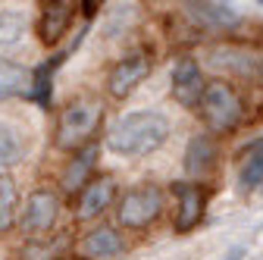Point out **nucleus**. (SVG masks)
Returning <instances> with one entry per match:
<instances>
[{"label": "nucleus", "instance_id": "obj_1", "mask_svg": "<svg viewBox=\"0 0 263 260\" xmlns=\"http://www.w3.org/2000/svg\"><path fill=\"white\" fill-rule=\"evenodd\" d=\"M166 135H170V122L154 110H141L122 116L113 125V132L107 135V147L122 157H147L166 141Z\"/></svg>", "mask_w": 263, "mask_h": 260}, {"label": "nucleus", "instance_id": "obj_2", "mask_svg": "<svg viewBox=\"0 0 263 260\" xmlns=\"http://www.w3.org/2000/svg\"><path fill=\"white\" fill-rule=\"evenodd\" d=\"M101 122H104V104L94 97H79V101L66 104L57 119V147L69 154L88 147Z\"/></svg>", "mask_w": 263, "mask_h": 260}, {"label": "nucleus", "instance_id": "obj_3", "mask_svg": "<svg viewBox=\"0 0 263 260\" xmlns=\"http://www.w3.org/2000/svg\"><path fill=\"white\" fill-rule=\"evenodd\" d=\"M197 110H201L204 122L213 128V132H232V128L241 122V116H245L241 97L229 82H210Z\"/></svg>", "mask_w": 263, "mask_h": 260}, {"label": "nucleus", "instance_id": "obj_4", "mask_svg": "<svg viewBox=\"0 0 263 260\" xmlns=\"http://www.w3.org/2000/svg\"><path fill=\"white\" fill-rule=\"evenodd\" d=\"M160 213H163V191L157 185L128 188L116 204V219L125 229H147Z\"/></svg>", "mask_w": 263, "mask_h": 260}, {"label": "nucleus", "instance_id": "obj_5", "mask_svg": "<svg viewBox=\"0 0 263 260\" xmlns=\"http://www.w3.org/2000/svg\"><path fill=\"white\" fill-rule=\"evenodd\" d=\"M60 216V198L50 188L31 191L22 204V232L28 235H47Z\"/></svg>", "mask_w": 263, "mask_h": 260}, {"label": "nucleus", "instance_id": "obj_6", "mask_svg": "<svg viewBox=\"0 0 263 260\" xmlns=\"http://www.w3.org/2000/svg\"><path fill=\"white\" fill-rule=\"evenodd\" d=\"M151 66H154V60H151V53H144V50H132V53H125L116 66L110 69V79H107V88H110V94L113 97H128L132 91H135L144 79H147V72H151Z\"/></svg>", "mask_w": 263, "mask_h": 260}, {"label": "nucleus", "instance_id": "obj_7", "mask_svg": "<svg viewBox=\"0 0 263 260\" xmlns=\"http://www.w3.org/2000/svg\"><path fill=\"white\" fill-rule=\"evenodd\" d=\"M204 91H207V82H204V72L197 66V60L182 57L173 69V97L185 110H197L204 101Z\"/></svg>", "mask_w": 263, "mask_h": 260}, {"label": "nucleus", "instance_id": "obj_8", "mask_svg": "<svg viewBox=\"0 0 263 260\" xmlns=\"http://www.w3.org/2000/svg\"><path fill=\"white\" fill-rule=\"evenodd\" d=\"M176 198H179V207H176V232H191L197 222L204 219V210H207V188L197 185V182H176L173 185Z\"/></svg>", "mask_w": 263, "mask_h": 260}, {"label": "nucleus", "instance_id": "obj_9", "mask_svg": "<svg viewBox=\"0 0 263 260\" xmlns=\"http://www.w3.org/2000/svg\"><path fill=\"white\" fill-rule=\"evenodd\" d=\"M79 7H82V4H72V0H57V4H47V7L41 10V19H38V38H41L47 47L60 44V38L69 31V25H72Z\"/></svg>", "mask_w": 263, "mask_h": 260}, {"label": "nucleus", "instance_id": "obj_10", "mask_svg": "<svg viewBox=\"0 0 263 260\" xmlns=\"http://www.w3.org/2000/svg\"><path fill=\"white\" fill-rule=\"evenodd\" d=\"M94 163H97V144H88V147H82L69 163H66V170H63V176H60V188L66 191V194H82L91 182H94Z\"/></svg>", "mask_w": 263, "mask_h": 260}, {"label": "nucleus", "instance_id": "obj_11", "mask_svg": "<svg viewBox=\"0 0 263 260\" xmlns=\"http://www.w3.org/2000/svg\"><path fill=\"white\" fill-rule=\"evenodd\" d=\"M116 198V182L110 176H97L82 194H79V219H91V216H101Z\"/></svg>", "mask_w": 263, "mask_h": 260}, {"label": "nucleus", "instance_id": "obj_12", "mask_svg": "<svg viewBox=\"0 0 263 260\" xmlns=\"http://www.w3.org/2000/svg\"><path fill=\"white\" fill-rule=\"evenodd\" d=\"M31 85H35V69L0 57V97H19V94L31 97Z\"/></svg>", "mask_w": 263, "mask_h": 260}, {"label": "nucleus", "instance_id": "obj_13", "mask_svg": "<svg viewBox=\"0 0 263 260\" xmlns=\"http://www.w3.org/2000/svg\"><path fill=\"white\" fill-rule=\"evenodd\" d=\"M216 166V144L210 135H194L188 141V151H185V170L197 179H204L210 170Z\"/></svg>", "mask_w": 263, "mask_h": 260}, {"label": "nucleus", "instance_id": "obj_14", "mask_svg": "<svg viewBox=\"0 0 263 260\" xmlns=\"http://www.w3.org/2000/svg\"><path fill=\"white\" fill-rule=\"evenodd\" d=\"M185 13L197 25H207V28H229V25L238 22L235 10L226 7V4H185Z\"/></svg>", "mask_w": 263, "mask_h": 260}, {"label": "nucleus", "instance_id": "obj_15", "mask_svg": "<svg viewBox=\"0 0 263 260\" xmlns=\"http://www.w3.org/2000/svg\"><path fill=\"white\" fill-rule=\"evenodd\" d=\"M66 60V53H57L50 57L47 63H41V66L35 69V85H31V101H38L44 110L50 107L53 101V72L60 69V63Z\"/></svg>", "mask_w": 263, "mask_h": 260}, {"label": "nucleus", "instance_id": "obj_16", "mask_svg": "<svg viewBox=\"0 0 263 260\" xmlns=\"http://www.w3.org/2000/svg\"><path fill=\"white\" fill-rule=\"evenodd\" d=\"M82 248H85L88 257H113V254L122 251V238H119L116 229H110V226H101V229H94V232L85 235Z\"/></svg>", "mask_w": 263, "mask_h": 260}, {"label": "nucleus", "instance_id": "obj_17", "mask_svg": "<svg viewBox=\"0 0 263 260\" xmlns=\"http://www.w3.org/2000/svg\"><path fill=\"white\" fill-rule=\"evenodd\" d=\"M260 182H263V138L251 141L241 151V185L257 188Z\"/></svg>", "mask_w": 263, "mask_h": 260}, {"label": "nucleus", "instance_id": "obj_18", "mask_svg": "<svg viewBox=\"0 0 263 260\" xmlns=\"http://www.w3.org/2000/svg\"><path fill=\"white\" fill-rule=\"evenodd\" d=\"M16 204H19V194L10 176H0V235L10 232V226L16 222Z\"/></svg>", "mask_w": 263, "mask_h": 260}, {"label": "nucleus", "instance_id": "obj_19", "mask_svg": "<svg viewBox=\"0 0 263 260\" xmlns=\"http://www.w3.org/2000/svg\"><path fill=\"white\" fill-rule=\"evenodd\" d=\"M25 31V16L16 10H4L0 13V44H16Z\"/></svg>", "mask_w": 263, "mask_h": 260}, {"label": "nucleus", "instance_id": "obj_20", "mask_svg": "<svg viewBox=\"0 0 263 260\" xmlns=\"http://www.w3.org/2000/svg\"><path fill=\"white\" fill-rule=\"evenodd\" d=\"M22 157V144L10 125H0V166H13Z\"/></svg>", "mask_w": 263, "mask_h": 260}, {"label": "nucleus", "instance_id": "obj_21", "mask_svg": "<svg viewBox=\"0 0 263 260\" xmlns=\"http://www.w3.org/2000/svg\"><path fill=\"white\" fill-rule=\"evenodd\" d=\"M85 7V16H94V10H97V4H91V0H88V4H82Z\"/></svg>", "mask_w": 263, "mask_h": 260}, {"label": "nucleus", "instance_id": "obj_22", "mask_svg": "<svg viewBox=\"0 0 263 260\" xmlns=\"http://www.w3.org/2000/svg\"><path fill=\"white\" fill-rule=\"evenodd\" d=\"M241 254H245V251H241V248H235L232 254H229V260H241Z\"/></svg>", "mask_w": 263, "mask_h": 260}, {"label": "nucleus", "instance_id": "obj_23", "mask_svg": "<svg viewBox=\"0 0 263 260\" xmlns=\"http://www.w3.org/2000/svg\"><path fill=\"white\" fill-rule=\"evenodd\" d=\"M63 260H88V257H63Z\"/></svg>", "mask_w": 263, "mask_h": 260}, {"label": "nucleus", "instance_id": "obj_24", "mask_svg": "<svg viewBox=\"0 0 263 260\" xmlns=\"http://www.w3.org/2000/svg\"><path fill=\"white\" fill-rule=\"evenodd\" d=\"M260 72H263V63H260Z\"/></svg>", "mask_w": 263, "mask_h": 260}]
</instances>
